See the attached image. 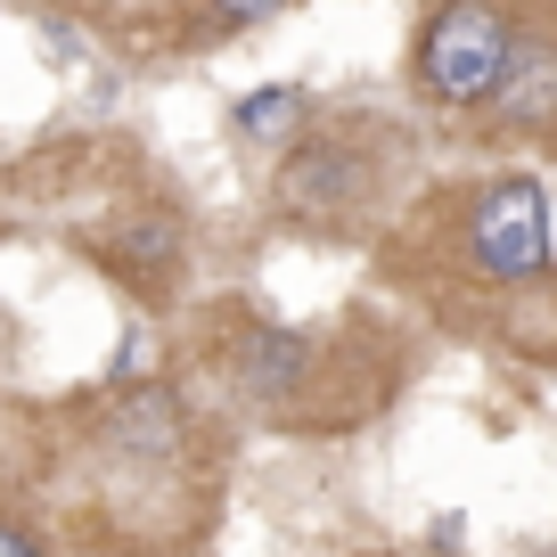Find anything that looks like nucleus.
Here are the masks:
<instances>
[{
	"mask_svg": "<svg viewBox=\"0 0 557 557\" xmlns=\"http://www.w3.org/2000/svg\"><path fill=\"white\" fill-rule=\"evenodd\" d=\"M238 139H255V148H278V139H296V123H304V90L296 83H262V90H246L238 99Z\"/></svg>",
	"mask_w": 557,
	"mask_h": 557,
	"instance_id": "423d86ee",
	"label": "nucleus"
},
{
	"mask_svg": "<svg viewBox=\"0 0 557 557\" xmlns=\"http://www.w3.org/2000/svg\"><path fill=\"white\" fill-rule=\"evenodd\" d=\"M238 369H246V385H255L262 401H296L304 385H312V369H320V345L296 336V329H255Z\"/></svg>",
	"mask_w": 557,
	"mask_h": 557,
	"instance_id": "39448f33",
	"label": "nucleus"
},
{
	"mask_svg": "<svg viewBox=\"0 0 557 557\" xmlns=\"http://www.w3.org/2000/svg\"><path fill=\"white\" fill-rule=\"evenodd\" d=\"M139 361H148V336L132 329V336H123V345H115V377H123V385H132V377H148V369H139Z\"/></svg>",
	"mask_w": 557,
	"mask_h": 557,
	"instance_id": "6e6552de",
	"label": "nucleus"
},
{
	"mask_svg": "<svg viewBox=\"0 0 557 557\" xmlns=\"http://www.w3.org/2000/svg\"><path fill=\"white\" fill-rule=\"evenodd\" d=\"M492 107H500L508 132L557 123V41L549 34H517L508 41V66H500V83H492Z\"/></svg>",
	"mask_w": 557,
	"mask_h": 557,
	"instance_id": "7ed1b4c3",
	"label": "nucleus"
},
{
	"mask_svg": "<svg viewBox=\"0 0 557 557\" xmlns=\"http://www.w3.org/2000/svg\"><path fill=\"white\" fill-rule=\"evenodd\" d=\"M213 9V25H255V17H271L278 0H206Z\"/></svg>",
	"mask_w": 557,
	"mask_h": 557,
	"instance_id": "0eeeda50",
	"label": "nucleus"
},
{
	"mask_svg": "<svg viewBox=\"0 0 557 557\" xmlns=\"http://www.w3.org/2000/svg\"><path fill=\"white\" fill-rule=\"evenodd\" d=\"M508 41H517V25H508L492 0H451V9H435L426 34H418V83H426V99H443V107L492 99V83H500V66H508Z\"/></svg>",
	"mask_w": 557,
	"mask_h": 557,
	"instance_id": "f257e3e1",
	"label": "nucleus"
},
{
	"mask_svg": "<svg viewBox=\"0 0 557 557\" xmlns=\"http://www.w3.org/2000/svg\"><path fill=\"white\" fill-rule=\"evenodd\" d=\"M352 189H361V157H352L345 139H312L278 173V206L304 213V222H329L336 206H352Z\"/></svg>",
	"mask_w": 557,
	"mask_h": 557,
	"instance_id": "20e7f679",
	"label": "nucleus"
},
{
	"mask_svg": "<svg viewBox=\"0 0 557 557\" xmlns=\"http://www.w3.org/2000/svg\"><path fill=\"white\" fill-rule=\"evenodd\" d=\"M468 255L484 278L549 271V189L541 181H492L468 213Z\"/></svg>",
	"mask_w": 557,
	"mask_h": 557,
	"instance_id": "f03ea898",
	"label": "nucleus"
},
{
	"mask_svg": "<svg viewBox=\"0 0 557 557\" xmlns=\"http://www.w3.org/2000/svg\"><path fill=\"white\" fill-rule=\"evenodd\" d=\"M0 557H41V541L25 524H0Z\"/></svg>",
	"mask_w": 557,
	"mask_h": 557,
	"instance_id": "1a4fd4ad",
	"label": "nucleus"
}]
</instances>
